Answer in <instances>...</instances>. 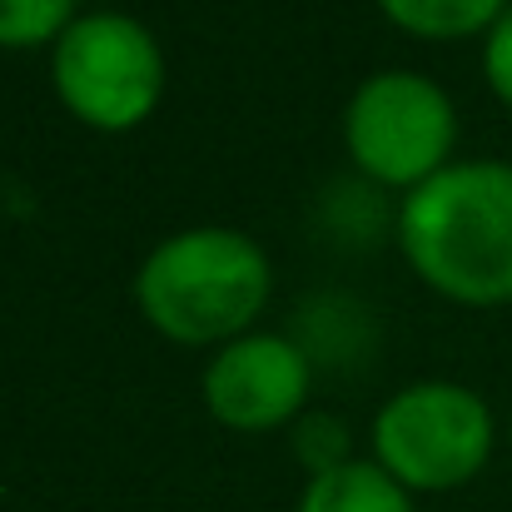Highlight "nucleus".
<instances>
[{
    "label": "nucleus",
    "mask_w": 512,
    "mask_h": 512,
    "mask_svg": "<svg viewBox=\"0 0 512 512\" xmlns=\"http://www.w3.org/2000/svg\"><path fill=\"white\" fill-rule=\"evenodd\" d=\"M408 269L448 304H512V160H453L398 209Z\"/></svg>",
    "instance_id": "1"
},
{
    "label": "nucleus",
    "mask_w": 512,
    "mask_h": 512,
    "mask_svg": "<svg viewBox=\"0 0 512 512\" xmlns=\"http://www.w3.org/2000/svg\"><path fill=\"white\" fill-rule=\"evenodd\" d=\"M269 289L274 269L259 239L224 224H199L160 239L135 274V304L145 324L184 348H224L254 334L249 324L264 314Z\"/></svg>",
    "instance_id": "2"
},
{
    "label": "nucleus",
    "mask_w": 512,
    "mask_h": 512,
    "mask_svg": "<svg viewBox=\"0 0 512 512\" xmlns=\"http://www.w3.org/2000/svg\"><path fill=\"white\" fill-rule=\"evenodd\" d=\"M50 80L80 125L125 135L160 110L165 50L145 20L125 10H85L50 45Z\"/></svg>",
    "instance_id": "3"
},
{
    "label": "nucleus",
    "mask_w": 512,
    "mask_h": 512,
    "mask_svg": "<svg viewBox=\"0 0 512 512\" xmlns=\"http://www.w3.org/2000/svg\"><path fill=\"white\" fill-rule=\"evenodd\" d=\"M493 408L468 383L398 388L373 418V463L408 493H453L493 458Z\"/></svg>",
    "instance_id": "4"
},
{
    "label": "nucleus",
    "mask_w": 512,
    "mask_h": 512,
    "mask_svg": "<svg viewBox=\"0 0 512 512\" xmlns=\"http://www.w3.org/2000/svg\"><path fill=\"white\" fill-rule=\"evenodd\" d=\"M343 145L358 174L413 194L453 165L458 110L433 75L378 70L348 95Z\"/></svg>",
    "instance_id": "5"
},
{
    "label": "nucleus",
    "mask_w": 512,
    "mask_h": 512,
    "mask_svg": "<svg viewBox=\"0 0 512 512\" xmlns=\"http://www.w3.org/2000/svg\"><path fill=\"white\" fill-rule=\"evenodd\" d=\"M309 388H314V363L284 334H244L224 343L199 378L209 418L234 433H274L299 423Z\"/></svg>",
    "instance_id": "6"
},
{
    "label": "nucleus",
    "mask_w": 512,
    "mask_h": 512,
    "mask_svg": "<svg viewBox=\"0 0 512 512\" xmlns=\"http://www.w3.org/2000/svg\"><path fill=\"white\" fill-rule=\"evenodd\" d=\"M299 512H413V493L393 483L378 463H343L334 473L309 478Z\"/></svg>",
    "instance_id": "7"
},
{
    "label": "nucleus",
    "mask_w": 512,
    "mask_h": 512,
    "mask_svg": "<svg viewBox=\"0 0 512 512\" xmlns=\"http://www.w3.org/2000/svg\"><path fill=\"white\" fill-rule=\"evenodd\" d=\"M378 10L418 40H468L488 35L512 0H378Z\"/></svg>",
    "instance_id": "8"
},
{
    "label": "nucleus",
    "mask_w": 512,
    "mask_h": 512,
    "mask_svg": "<svg viewBox=\"0 0 512 512\" xmlns=\"http://www.w3.org/2000/svg\"><path fill=\"white\" fill-rule=\"evenodd\" d=\"M80 15V0H0V50L55 45Z\"/></svg>",
    "instance_id": "9"
},
{
    "label": "nucleus",
    "mask_w": 512,
    "mask_h": 512,
    "mask_svg": "<svg viewBox=\"0 0 512 512\" xmlns=\"http://www.w3.org/2000/svg\"><path fill=\"white\" fill-rule=\"evenodd\" d=\"M294 443H299V458L309 463L314 478H319V473H334L343 463H353V458H348V428H343L339 418H329V413H304V418L294 423Z\"/></svg>",
    "instance_id": "10"
},
{
    "label": "nucleus",
    "mask_w": 512,
    "mask_h": 512,
    "mask_svg": "<svg viewBox=\"0 0 512 512\" xmlns=\"http://www.w3.org/2000/svg\"><path fill=\"white\" fill-rule=\"evenodd\" d=\"M483 75H488V90L512 110V10L483 35Z\"/></svg>",
    "instance_id": "11"
},
{
    "label": "nucleus",
    "mask_w": 512,
    "mask_h": 512,
    "mask_svg": "<svg viewBox=\"0 0 512 512\" xmlns=\"http://www.w3.org/2000/svg\"><path fill=\"white\" fill-rule=\"evenodd\" d=\"M508 443H512V418H508Z\"/></svg>",
    "instance_id": "12"
}]
</instances>
